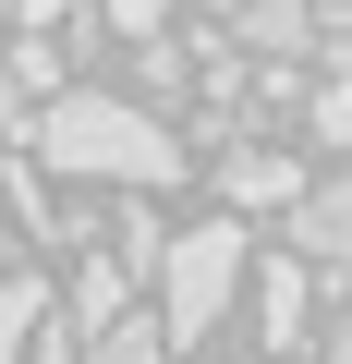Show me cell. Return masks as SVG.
Wrapping results in <instances>:
<instances>
[{"label": "cell", "mask_w": 352, "mask_h": 364, "mask_svg": "<svg viewBox=\"0 0 352 364\" xmlns=\"http://www.w3.org/2000/svg\"><path fill=\"white\" fill-rule=\"evenodd\" d=\"M25 146H37V170H61V182H134V195L183 182L170 122H146L134 97H97V85H49V109L25 122Z\"/></svg>", "instance_id": "obj_1"}, {"label": "cell", "mask_w": 352, "mask_h": 364, "mask_svg": "<svg viewBox=\"0 0 352 364\" xmlns=\"http://www.w3.org/2000/svg\"><path fill=\"white\" fill-rule=\"evenodd\" d=\"M231 291H243V231H231V219L170 231V255H158V328H170V352H183V340H207Z\"/></svg>", "instance_id": "obj_2"}, {"label": "cell", "mask_w": 352, "mask_h": 364, "mask_svg": "<svg viewBox=\"0 0 352 364\" xmlns=\"http://www.w3.org/2000/svg\"><path fill=\"white\" fill-rule=\"evenodd\" d=\"M292 243L316 267H352V182H316V195H292Z\"/></svg>", "instance_id": "obj_3"}, {"label": "cell", "mask_w": 352, "mask_h": 364, "mask_svg": "<svg viewBox=\"0 0 352 364\" xmlns=\"http://www.w3.org/2000/svg\"><path fill=\"white\" fill-rule=\"evenodd\" d=\"M255 340L267 352H304V267L292 255H267V279H255Z\"/></svg>", "instance_id": "obj_4"}, {"label": "cell", "mask_w": 352, "mask_h": 364, "mask_svg": "<svg viewBox=\"0 0 352 364\" xmlns=\"http://www.w3.org/2000/svg\"><path fill=\"white\" fill-rule=\"evenodd\" d=\"M231 25H243V49H255V61H279V49H304V37H316V0H231Z\"/></svg>", "instance_id": "obj_5"}, {"label": "cell", "mask_w": 352, "mask_h": 364, "mask_svg": "<svg viewBox=\"0 0 352 364\" xmlns=\"http://www.w3.org/2000/svg\"><path fill=\"white\" fill-rule=\"evenodd\" d=\"M122 304H134V267H122V255H73V316H61V328H110Z\"/></svg>", "instance_id": "obj_6"}, {"label": "cell", "mask_w": 352, "mask_h": 364, "mask_svg": "<svg viewBox=\"0 0 352 364\" xmlns=\"http://www.w3.org/2000/svg\"><path fill=\"white\" fill-rule=\"evenodd\" d=\"M85 364H170V328H158V316H134V304H122V316H110V328H85Z\"/></svg>", "instance_id": "obj_7"}, {"label": "cell", "mask_w": 352, "mask_h": 364, "mask_svg": "<svg viewBox=\"0 0 352 364\" xmlns=\"http://www.w3.org/2000/svg\"><path fill=\"white\" fill-rule=\"evenodd\" d=\"M37 316H49V291H37V279H0V364H25Z\"/></svg>", "instance_id": "obj_8"}, {"label": "cell", "mask_w": 352, "mask_h": 364, "mask_svg": "<svg viewBox=\"0 0 352 364\" xmlns=\"http://www.w3.org/2000/svg\"><path fill=\"white\" fill-rule=\"evenodd\" d=\"M292 158H231V207H292Z\"/></svg>", "instance_id": "obj_9"}, {"label": "cell", "mask_w": 352, "mask_h": 364, "mask_svg": "<svg viewBox=\"0 0 352 364\" xmlns=\"http://www.w3.org/2000/svg\"><path fill=\"white\" fill-rule=\"evenodd\" d=\"M13 85H25V97H49V85H61V25H37V37L13 49Z\"/></svg>", "instance_id": "obj_10"}, {"label": "cell", "mask_w": 352, "mask_h": 364, "mask_svg": "<svg viewBox=\"0 0 352 364\" xmlns=\"http://www.w3.org/2000/svg\"><path fill=\"white\" fill-rule=\"evenodd\" d=\"M304 122H316V146H352V73H328V85H316V109H304Z\"/></svg>", "instance_id": "obj_11"}, {"label": "cell", "mask_w": 352, "mask_h": 364, "mask_svg": "<svg viewBox=\"0 0 352 364\" xmlns=\"http://www.w3.org/2000/svg\"><path fill=\"white\" fill-rule=\"evenodd\" d=\"M25 364H85V328H61V316H37V340H25Z\"/></svg>", "instance_id": "obj_12"}, {"label": "cell", "mask_w": 352, "mask_h": 364, "mask_svg": "<svg viewBox=\"0 0 352 364\" xmlns=\"http://www.w3.org/2000/svg\"><path fill=\"white\" fill-rule=\"evenodd\" d=\"M158 13H170V0H110V25H122V37H158Z\"/></svg>", "instance_id": "obj_13"}, {"label": "cell", "mask_w": 352, "mask_h": 364, "mask_svg": "<svg viewBox=\"0 0 352 364\" xmlns=\"http://www.w3.org/2000/svg\"><path fill=\"white\" fill-rule=\"evenodd\" d=\"M0 13H25V25H73V0H0Z\"/></svg>", "instance_id": "obj_14"}, {"label": "cell", "mask_w": 352, "mask_h": 364, "mask_svg": "<svg viewBox=\"0 0 352 364\" xmlns=\"http://www.w3.org/2000/svg\"><path fill=\"white\" fill-rule=\"evenodd\" d=\"M13 134H25V85L0 73V146H13Z\"/></svg>", "instance_id": "obj_15"}, {"label": "cell", "mask_w": 352, "mask_h": 364, "mask_svg": "<svg viewBox=\"0 0 352 364\" xmlns=\"http://www.w3.org/2000/svg\"><path fill=\"white\" fill-rule=\"evenodd\" d=\"M328 364H352V304H340V328H328Z\"/></svg>", "instance_id": "obj_16"}, {"label": "cell", "mask_w": 352, "mask_h": 364, "mask_svg": "<svg viewBox=\"0 0 352 364\" xmlns=\"http://www.w3.org/2000/svg\"><path fill=\"white\" fill-rule=\"evenodd\" d=\"M316 25H352V0H316Z\"/></svg>", "instance_id": "obj_17"}, {"label": "cell", "mask_w": 352, "mask_h": 364, "mask_svg": "<svg viewBox=\"0 0 352 364\" xmlns=\"http://www.w3.org/2000/svg\"><path fill=\"white\" fill-rule=\"evenodd\" d=\"M219 13H231V0H219Z\"/></svg>", "instance_id": "obj_18"}]
</instances>
